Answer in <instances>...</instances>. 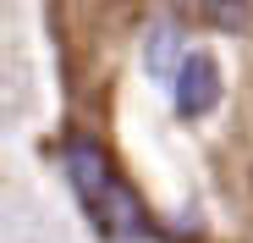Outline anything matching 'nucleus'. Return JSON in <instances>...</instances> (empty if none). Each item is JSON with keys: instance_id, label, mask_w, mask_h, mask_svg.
<instances>
[{"instance_id": "1", "label": "nucleus", "mask_w": 253, "mask_h": 243, "mask_svg": "<svg viewBox=\"0 0 253 243\" xmlns=\"http://www.w3.org/2000/svg\"><path fill=\"white\" fill-rule=\"evenodd\" d=\"M94 221L105 227V238L110 243H160L154 238V227H149V216H143V205L132 199V188H126L121 177H110L105 182V193L94 199Z\"/></svg>"}, {"instance_id": "3", "label": "nucleus", "mask_w": 253, "mask_h": 243, "mask_svg": "<svg viewBox=\"0 0 253 243\" xmlns=\"http://www.w3.org/2000/svg\"><path fill=\"white\" fill-rule=\"evenodd\" d=\"M182 61H187V56H182V33H176V28H154L149 45H143V66H149L154 77H176Z\"/></svg>"}, {"instance_id": "4", "label": "nucleus", "mask_w": 253, "mask_h": 243, "mask_svg": "<svg viewBox=\"0 0 253 243\" xmlns=\"http://www.w3.org/2000/svg\"><path fill=\"white\" fill-rule=\"evenodd\" d=\"M209 22L215 28H248V6L242 0H209Z\"/></svg>"}, {"instance_id": "2", "label": "nucleus", "mask_w": 253, "mask_h": 243, "mask_svg": "<svg viewBox=\"0 0 253 243\" xmlns=\"http://www.w3.org/2000/svg\"><path fill=\"white\" fill-rule=\"evenodd\" d=\"M171 94H176V116L198 122L220 105V61L209 56V50H187L182 72L171 77Z\"/></svg>"}]
</instances>
